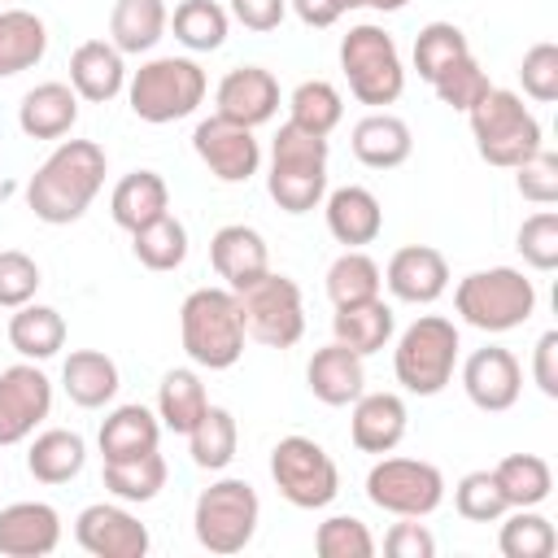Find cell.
Listing matches in <instances>:
<instances>
[{"label": "cell", "mask_w": 558, "mask_h": 558, "mask_svg": "<svg viewBox=\"0 0 558 558\" xmlns=\"http://www.w3.org/2000/svg\"><path fill=\"white\" fill-rule=\"evenodd\" d=\"M384 288L405 305H432L449 288V262L432 244H405L384 266Z\"/></svg>", "instance_id": "18"}, {"label": "cell", "mask_w": 558, "mask_h": 558, "mask_svg": "<svg viewBox=\"0 0 558 558\" xmlns=\"http://www.w3.org/2000/svg\"><path fill=\"white\" fill-rule=\"evenodd\" d=\"M183 353L205 371H231L244 357V318L231 288H196L179 305Z\"/></svg>", "instance_id": "2"}, {"label": "cell", "mask_w": 558, "mask_h": 558, "mask_svg": "<svg viewBox=\"0 0 558 558\" xmlns=\"http://www.w3.org/2000/svg\"><path fill=\"white\" fill-rule=\"evenodd\" d=\"M314 549H318V558H371L375 536L357 514H331L318 523Z\"/></svg>", "instance_id": "46"}, {"label": "cell", "mask_w": 558, "mask_h": 558, "mask_svg": "<svg viewBox=\"0 0 558 558\" xmlns=\"http://www.w3.org/2000/svg\"><path fill=\"white\" fill-rule=\"evenodd\" d=\"M366 357H357L353 349H344L340 340L314 349V357L305 362V388L323 401V405H353L366 392Z\"/></svg>", "instance_id": "23"}, {"label": "cell", "mask_w": 558, "mask_h": 558, "mask_svg": "<svg viewBox=\"0 0 558 558\" xmlns=\"http://www.w3.org/2000/svg\"><path fill=\"white\" fill-rule=\"evenodd\" d=\"M340 70H344L353 100H362L371 109L397 105L405 92V65H401L397 39L375 22L349 26V35L340 39Z\"/></svg>", "instance_id": "8"}, {"label": "cell", "mask_w": 558, "mask_h": 558, "mask_svg": "<svg viewBox=\"0 0 558 558\" xmlns=\"http://www.w3.org/2000/svg\"><path fill=\"white\" fill-rule=\"evenodd\" d=\"M235 301H240V318H244L248 340H257L266 349H292L305 336V301H301L296 279L266 270L248 288H240Z\"/></svg>", "instance_id": "10"}, {"label": "cell", "mask_w": 558, "mask_h": 558, "mask_svg": "<svg viewBox=\"0 0 558 558\" xmlns=\"http://www.w3.org/2000/svg\"><path fill=\"white\" fill-rule=\"evenodd\" d=\"M462 336L445 314H418L392 349V375L414 397H436L453 384Z\"/></svg>", "instance_id": "7"}, {"label": "cell", "mask_w": 558, "mask_h": 558, "mask_svg": "<svg viewBox=\"0 0 558 558\" xmlns=\"http://www.w3.org/2000/svg\"><path fill=\"white\" fill-rule=\"evenodd\" d=\"M462 392L475 410L484 414H506L514 410L519 392H523V366L510 349L501 344H484L462 362Z\"/></svg>", "instance_id": "16"}, {"label": "cell", "mask_w": 558, "mask_h": 558, "mask_svg": "<svg viewBox=\"0 0 558 558\" xmlns=\"http://www.w3.org/2000/svg\"><path fill=\"white\" fill-rule=\"evenodd\" d=\"M105 174H109V157L96 140H61L31 174L26 205L48 227L78 222L92 209V201L100 196Z\"/></svg>", "instance_id": "1"}, {"label": "cell", "mask_w": 558, "mask_h": 558, "mask_svg": "<svg viewBox=\"0 0 558 558\" xmlns=\"http://www.w3.org/2000/svg\"><path fill=\"white\" fill-rule=\"evenodd\" d=\"M209 266L218 270V279L240 292L248 288L257 275L270 270V248H266V235L257 227H244V222H227L209 235Z\"/></svg>", "instance_id": "20"}, {"label": "cell", "mask_w": 558, "mask_h": 558, "mask_svg": "<svg viewBox=\"0 0 558 558\" xmlns=\"http://www.w3.org/2000/svg\"><path fill=\"white\" fill-rule=\"evenodd\" d=\"M257 519H262L257 488L235 475H222L209 488H201L192 506V532L209 554H240L253 541Z\"/></svg>", "instance_id": "9"}, {"label": "cell", "mask_w": 558, "mask_h": 558, "mask_svg": "<svg viewBox=\"0 0 558 558\" xmlns=\"http://www.w3.org/2000/svg\"><path fill=\"white\" fill-rule=\"evenodd\" d=\"M362 4H371V9H379V13H397V9H405L410 0H362Z\"/></svg>", "instance_id": "56"}, {"label": "cell", "mask_w": 558, "mask_h": 558, "mask_svg": "<svg viewBox=\"0 0 558 558\" xmlns=\"http://www.w3.org/2000/svg\"><path fill=\"white\" fill-rule=\"evenodd\" d=\"M131 253L140 266L166 275V270H179L187 262V227L166 209L161 218L144 222L140 231H131Z\"/></svg>", "instance_id": "38"}, {"label": "cell", "mask_w": 558, "mask_h": 558, "mask_svg": "<svg viewBox=\"0 0 558 558\" xmlns=\"http://www.w3.org/2000/svg\"><path fill=\"white\" fill-rule=\"evenodd\" d=\"M96 445H100V458L105 462H126V458H140V453H153L161 445V418L157 410L131 401V405H113L96 432Z\"/></svg>", "instance_id": "26"}, {"label": "cell", "mask_w": 558, "mask_h": 558, "mask_svg": "<svg viewBox=\"0 0 558 558\" xmlns=\"http://www.w3.org/2000/svg\"><path fill=\"white\" fill-rule=\"evenodd\" d=\"M52 414V379L39 362H17L0 371V449L22 445Z\"/></svg>", "instance_id": "13"}, {"label": "cell", "mask_w": 558, "mask_h": 558, "mask_svg": "<svg viewBox=\"0 0 558 558\" xmlns=\"http://www.w3.org/2000/svg\"><path fill=\"white\" fill-rule=\"evenodd\" d=\"M74 541L92 558H144L153 545L148 527L126 506H113V501L83 506L74 519Z\"/></svg>", "instance_id": "15"}, {"label": "cell", "mask_w": 558, "mask_h": 558, "mask_svg": "<svg viewBox=\"0 0 558 558\" xmlns=\"http://www.w3.org/2000/svg\"><path fill=\"white\" fill-rule=\"evenodd\" d=\"M379 288H384V270H379L375 257L362 253V248H344V253L327 266V296H331V305L371 301V296H379Z\"/></svg>", "instance_id": "43"}, {"label": "cell", "mask_w": 558, "mask_h": 558, "mask_svg": "<svg viewBox=\"0 0 558 558\" xmlns=\"http://www.w3.org/2000/svg\"><path fill=\"white\" fill-rule=\"evenodd\" d=\"M519 83H523V96H532L536 105H554L558 100V44L549 39L532 44L519 61Z\"/></svg>", "instance_id": "49"}, {"label": "cell", "mask_w": 558, "mask_h": 558, "mask_svg": "<svg viewBox=\"0 0 558 558\" xmlns=\"http://www.w3.org/2000/svg\"><path fill=\"white\" fill-rule=\"evenodd\" d=\"M192 148L205 161V170L218 183H248L262 170V144L253 135V126L227 122V118H201L192 131Z\"/></svg>", "instance_id": "14"}, {"label": "cell", "mask_w": 558, "mask_h": 558, "mask_svg": "<svg viewBox=\"0 0 558 558\" xmlns=\"http://www.w3.org/2000/svg\"><path fill=\"white\" fill-rule=\"evenodd\" d=\"M61 545V514L48 501H13L0 510L4 558H48Z\"/></svg>", "instance_id": "19"}, {"label": "cell", "mask_w": 558, "mask_h": 558, "mask_svg": "<svg viewBox=\"0 0 558 558\" xmlns=\"http://www.w3.org/2000/svg\"><path fill=\"white\" fill-rule=\"evenodd\" d=\"M323 214H327V231L336 244L344 248H362V244H375L379 231H384V205L371 187L362 183H344L336 192L323 196Z\"/></svg>", "instance_id": "21"}, {"label": "cell", "mask_w": 558, "mask_h": 558, "mask_svg": "<svg viewBox=\"0 0 558 558\" xmlns=\"http://www.w3.org/2000/svg\"><path fill=\"white\" fill-rule=\"evenodd\" d=\"M497 549L506 558H549L558 549V532L536 506H514V510L501 514Z\"/></svg>", "instance_id": "40"}, {"label": "cell", "mask_w": 558, "mask_h": 558, "mask_svg": "<svg viewBox=\"0 0 558 558\" xmlns=\"http://www.w3.org/2000/svg\"><path fill=\"white\" fill-rule=\"evenodd\" d=\"M392 331H397V318H392V305H384V296H371L357 305H336V314H331V336L344 349H353L357 357L388 349Z\"/></svg>", "instance_id": "30"}, {"label": "cell", "mask_w": 558, "mask_h": 558, "mask_svg": "<svg viewBox=\"0 0 558 558\" xmlns=\"http://www.w3.org/2000/svg\"><path fill=\"white\" fill-rule=\"evenodd\" d=\"M214 113L240 126H266L279 113V78L262 65H235L214 92Z\"/></svg>", "instance_id": "17"}, {"label": "cell", "mask_w": 558, "mask_h": 558, "mask_svg": "<svg viewBox=\"0 0 558 558\" xmlns=\"http://www.w3.org/2000/svg\"><path fill=\"white\" fill-rule=\"evenodd\" d=\"M344 118V96L336 92V83L327 78H305L292 87L288 96V122L314 131V135H331Z\"/></svg>", "instance_id": "42"}, {"label": "cell", "mask_w": 558, "mask_h": 558, "mask_svg": "<svg viewBox=\"0 0 558 558\" xmlns=\"http://www.w3.org/2000/svg\"><path fill=\"white\" fill-rule=\"evenodd\" d=\"M270 480L279 497L296 510H323L340 493V471L331 453L310 436H283L270 449Z\"/></svg>", "instance_id": "11"}, {"label": "cell", "mask_w": 558, "mask_h": 558, "mask_svg": "<svg viewBox=\"0 0 558 558\" xmlns=\"http://www.w3.org/2000/svg\"><path fill=\"white\" fill-rule=\"evenodd\" d=\"M514 187H519V196L532 201V205H554V201H558V157L541 144L527 161L514 166Z\"/></svg>", "instance_id": "51"}, {"label": "cell", "mask_w": 558, "mask_h": 558, "mask_svg": "<svg viewBox=\"0 0 558 558\" xmlns=\"http://www.w3.org/2000/svg\"><path fill=\"white\" fill-rule=\"evenodd\" d=\"M410 410L397 392H362L349 410V440L362 453H392L405 440Z\"/></svg>", "instance_id": "22"}, {"label": "cell", "mask_w": 558, "mask_h": 558, "mask_svg": "<svg viewBox=\"0 0 558 558\" xmlns=\"http://www.w3.org/2000/svg\"><path fill=\"white\" fill-rule=\"evenodd\" d=\"M493 480L506 497V506H541L549 501L554 493V471L541 453H506L497 466H493Z\"/></svg>", "instance_id": "37"}, {"label": "cell", "mask_w": 558, "mask_h": 558, "mask_svg": "<svg viewBox=\"0 0 558 558\" xmlns=\"http://www.w3.org/2000/svg\"><path fill=\"white\" fill-rule=\"evenodd\" d=\"M349 148L366 170H397L401 161H410L414 153V135L405 126V118L388 113V109H371L366 118L353 122L349 131Z\"/></svg>", "instance_id": "25"}, {"label": "cell", "mask_w": 558, "mask_h": 558, "mask_svg": "<svg viewBox=\"0 0 558 558\" xmlns=\"http://www.w3.org/2000/svg\"><path fill=\"white\" fill-rule=\"evenodd\" d=\"M340 9L349 13V9H362V0H340Z\"/></svg>", "instance_id": "58"}, {"label": "cell", "mask_w": 558, "mask_h": 558, "mask_svg": "<svg viewBox=\"0 0 558 558\" xmlns=\"http://www.w3.org/2000/svg\"><path fill=\"white\" fill-rule=\"evenodd\" d=\"M78 122V96L70 83H35L17 105V126L26 140H65Z\"/></svg>", "instance_id": "27"}, {"label": "cell", "mask_w": 558, "mask_h": 558, "mask_svg": "<svg viewBox=\"0 0 558 558\" xmlns=\"http://www.w3.org/2000/svg\"><path fill=\"white\" fill-rule=\"evenodd\" d=\"M532 379L545 397H558V331H545L532 349Z\"/></svg>", "instance_id": "54"}, {"label": "cell", "mask_w": 558, "mask_h": 558, "mask_svg": "<svg viewBox=\"0 0 558 558\" xmlns=\"http://www.w3.org/2000/svg\"><path fill=\"white\" fill-rule=\"evenodd\" d=\"M266 192L283 214H310L327 196V135L283 122L270 140Z\"/></svg>", "instance_id": "3"}, {"label": "cell", "mask_w": 558, "mask_h": 558, "mask_svg": "<svg viewBox=\"0 0 558 558\" xmlns=\"http://www.w3.org/2000/svg\"><path fill=\"white\" fill-rule=\"evenodd\" d=\"M514 248L532 270H554L558 266V214L541 209V214L523 218V227L514 235Z\"/></svg>", "instance_id": "48"}, {"label": "cell", "mask_w": 558, "mask_h": 558, "mask_svg": "<svg viewBox=\"0 0 558 558\" xmlns=\"http://www.w3.org/2000/svg\"><path fill=\"white\" fill-rule=\"evenodd\" d=\"M240 449V427L227 405H205V414L187 432V453L201 471H227Z\"/></svg>", "instance_id": "36"}, {"label": "cell", "mask_w": 558, "mask_h": 558, "mask_svg": "<svg viewBox=\"0 0 558 558\" xmlns=\"http://www.w3.org/2000/svg\"><path fill=\"white\" fill-rule=\"evenodd\" d=\"M44 275L39 262L26 257L22 248H0V310H17L26 301H35Z\"/></svg>", "instance_id": "50"}, {"label": "cell", "mask_w": 558, "mask_h": 558, "mask_svg": "<svg viewBox=\"0 0 558 558\" xmlns=\"http://www.w3.org/2000/svg\"><path fill=\"white\" fill-rule=\"evenodd\" d=\"M48 52V26L31 9H0V78L35 70Z\"/></svg>", "instance_id": "33"}, {"label": "cell", "mask_w": 558, "mask_h": 558, "mask_svg": "<svg viewBox=\"0 0 558 558\" xmlns=\"http://www.w3.org/2000/svg\"><path fill=\"white\" fill-rule=\"evenodd\" d=\"M61 388H65V397L74 405L100 410V405H109L118 397L122 375H118V362L109 353H100V349H74L65 357V366H61Z\"/></svg>", "instance_id": "28"}, {"label": "cell", "mask_w": 558, "mask_h": 558, "mask_svg": "<svg viewBox=\"0 0 558 558\" xmlns=\"http://www.w3.org/2000/svg\"><path fill=\"white\" fill-rule=\"evenodd\" d=\"M493 83H488V74H484V65L475 61V57H462V61H453L436 83H432V92H436V100L440 105H449V109H458V113H466L484 92H488Z\"/></svg>", "instance_id": "47"}, {"label": "cell", "mask_w": 558, "mask_h": 558, "mask_svg": "<svg viewBox=\"0 0 558 558\" xmlns=\"http://www.w3.org/2000/svg\"><path fill=\"white\" fill-rule=\"evenodd\" d=\"M83 466H87V440L70 427L35 432L26 445V471L39 484H70Z\"/></svg>", "instance_id": "31"}, {"label": "cell", "mask_w": 558, "mask_h": 558, "mask_svg": "<svg viewBox=\"0 0 558 558\" xmlns=\"http://www.w3.org/2000/svg\"><path fill=\"white\" fill-rule=\"evenodd\" d=\"M70 87L87 105H109L126 92V61L109 39H87L70 52Z\"/></svg>", "instance_id": "24"}, {"label": "cell", "mask_w": 558, "mask_h": 558, "mask_svg": "<svg viewBox=\"0 0 558 558\" xmlns=\"http://www.w3.org/2000/svg\"><path fill=\"white\" fill-rule=\"evenodd\" d=\"M9 344L26 357V362H48L65 349V318L61 310L52 305H39V301H26L13 310L9 318Z\"/></svg>", "instance_id": "34"}, {"label": "cell", "mask_w": 558, "mask_h": 558, "mask_svg": "<svg viewBox=\"0 0 558 558\" xmlns=\"http://www.w3.org/2000/svg\"><path fill=\"white\" fill-rule=\"evenodd\" d=\"M209 78L192 57H148L131 78H126V100L131 113L148 126H166L179 118H192L205 105Z\"/></svg>", "instance_id": "5"}, {"label": "cell", "mask_w": 558, "mask_h": 558, "mask_svg": "<svg viewBox=\"0 0 558 558\" xmlns=\"http://www.w3.org/2000/svg\"><path fill=\"white\" fill-rule=\"evenodd\" d=\"M170 31L187 52H218L231 31V13L218 0H183L170 13Z\"/></svg>", "instance_id": "39"}, {"label": "cell", "mask_w": 558, "mask_h": 558, "mask_svg": "<svg viewBox=\"0 0 558 558\" xmlns=\"http://www.w3.org/2000/svg\"><path fill=\"white\" fill-rule=\"evenodd\" d=\"M466 122H471L480 157L488 166H497V170H514L519 161H527L545 144L536 113L523 105L519 92H506V87H488L466 109Z\"/></svg>", "instance_id": "6"}, {"label": "cell", "mask_w": 558, "mask_h": 558, "mask_svg": "<svg viewBox=\"0 0 558 558\" xmlns=\"http://www.w3.org/2000/svg\"><path fill=\"white\" fill-rule=\"evenodd\" d=\"M414 70H418V78L423 83H436L453 61H462V57H471V44H466V35H462V26H453V22H427L418 35H414Z\"/></svg>", "instance_id": "44"}, {"label": "cell", "mask_w": 558, "mask_h": 558, "mask_svg": "<svg viewBox=\"0 0 558 558\" xmlns=\"http://www.w3.org/2000/svg\"><path fill=\"white\" fill-rule=\"evenodd\" d=\"M288 9H292L305 26H314V31H327V26H336V22L344 17L340 0H288Z\"/></svg>", "instance_id": "55"}, {"label": "cell", "mask_w": 558, "mask_h": 558, "mask_svg": "<svg viewBox=\"0 0 558 558\" xmlns=\"http://www.w3.org/2000/svg\"><path fill=\"white\" fill-rule=\"evenodd\" d=\"M9 196H13V179H9V174H0V209L9 205Z\"/></svg>", "instance_id": "57"}, {"label": "cell", "mask_w": 558, "mask_h": 558, "mask_svg": "<svg viewBox=\"0 0 558 558\" xmlns=\"http://www.w3.org/2000/svg\"><path fill=\"white\" fill-rule=\"evenodd\" d=\"M366 501L397 519H427L445 501V475L423 458H384L366 471Z\"/></svg>", "instance_id": "12"}, {"label": "cell", "mask_w": 558, "mask_h": 558, "mask_svg": "<svg viewBox=\"0 0 558 558\" xmlns=\"http://www.w3.org/2000/svg\"><path fill=\"white\" fill-rule=\"evenodd\" d=\"M205 405H209V392H205V384H201V375L192 366H174V371L161 375V384H157V418H161V427L187 436L192 423L205 414Z\"/></svg>", "instance_id": "35"}, {"label": "cell", "mask_w": 558, "mask_h": 558, "mask_svg": "<svg viewBox=\"0 0 558 558\" xmlns=\"http://www.w3.org/2000/svg\"><path fill=\"white\" fill-rule=\"evenodd\" d=\"M100 480H105V488H109L118 501H153V497L166 488L170 466H166V458L153 449V453L126 458V462H105Z\"/></svg>", "instance_id": "41"}, {"label": "cell", "mask_w": 558, "mask_h": 558, "mask_svg": "<svg viewBox=\"0 0 558 558\" xmlns=\"http://www.w3.org/2000/svg\"><path fill=\"white\" fill-rule=\"evenodd\" d=\"M283 13H288V0H231V17L257 35L275 31L283 22Z\"/></svg>", "instance_id": "53"}, {"label": "cell", "mask_w": 558, "mask_h": 558, "mask_svg": "<svg viewBox=\"0 0 558 558\" xmlns=\"http://www.w3.org/2000/svg\"><path fill=\"white\" fill-rule=\"evenodd\" d=\"M453 310L462 314L466 327L501 336V331L523 327L536 314V283L514 266L471 270L453 288Z\"/></svg>", "instance_id": "4"}, {"label": "cell", "mask_w": 558, "mask_h": 558, "mask_svg": "<svg viewBox=\"0 0 558 558\" xmlns=\"http://www.w3.org/2000/svg\"><path fill=\"white\" fill-rule=\"evenodd\" d=\"M384 549H388V558H432L436 554V536L418 519H401V523L388 527Z\"/></svg>", "instance_id": "52"}, {"label": "cell", "mask_w": 558, "mask_h": 558, "mask_svg": "<svg viewBox=\"0 0 558 558\" xmlns=\"http://www.w3.org/2000/svg\"><path fill=\"white\" fill-rule=\"evenodd\" d=\"M166 209H170V187L157 170H131L109 192V218L122 231H140L144 222L161 218Z\"/></svg>", "instance_id": "29"}, {"label": "cell", "mask_w": 558, "mask_h": 558, "mask_svg": "<svg viewBox=\"0 0 558 558\" xmlns=\"http://www.w3.org/2000/svg\"><path fill=\"white\" fill-rule=\"evenodd\" d=\"M453 510L466 519V523H497L510 506L493 480V471H466L458 484H453Z\"/></svg>", "instance_id": "45"}, {"label": "cell", "mask_w": 558, "mask_h": 558, "mask_svg": "<svg viewBox=\"0 0 558 558\" xmlns=\"http://www.w3.org/2000/svg\"><path fill=\"white\" fill-rule=\"evenodd\" d=\"M166 26H170V13L161 0H118L109 13V44L122 57H140L161 44Z\"/></svg>", "instance_id": "32"}]
</instances>
